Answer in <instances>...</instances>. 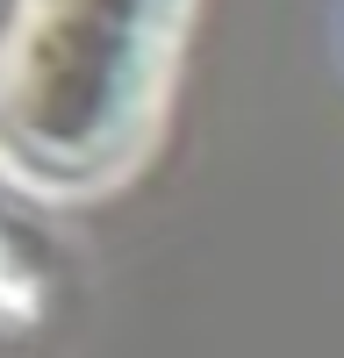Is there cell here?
I'll list each match as a JSON object with an SVG mask.
<instances>
[{
  "mask_svg": "<svg viewBox=\"0 0 344 358\" xmlns=\"http://www.w3.org/2000/svg\"><path fill=\"white\" fill-rule=\"evenodd\" d=\"M201 0H15L0 29V179L36 201L115 194L158 151Z\"/></svg>",
  "mask_w": 344,
  "mask_h": 358,
  "instance_id": "obj_1",
  "label": "cell"
}]
</instances>
